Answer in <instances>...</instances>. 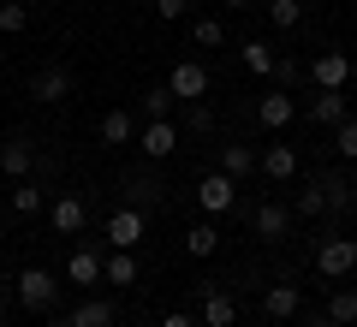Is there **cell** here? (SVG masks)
I'll list each match as a JSON object with an SVG mask.
<instances>
[{
  "instance_id": "obj_1",
  "label": "cell",
  "mask_w": 357,
  "mask_h": 327,
  "mask_svg": "<svg viewBox=\"0 0 357 327\" xmlns=\"http://www.w3.org/2000/svg\"><path fill=\"white\" fill-rule=\"evenodd\" d=\"M107 250H137V244H143V232H149V214H143V208H131V202H126V208H114V214H107Z\"/></svg>"
},
{
  "instance_id": "obj_2",
  "label": "cell",
  "mask_w": 357,
  "mask_h": 327,
  "mask_svg": "<svg viewBox=\"0 0 357 327\" xmlns=\"http://www.w3.org/2000/svg\"><path fill=\"white\" fill-rule=\"evenodd\" d=\"M292 202H280V197H268V202H256L250 208V227H256V238H268V244H286L292 238Z\"/></svg>"
},
{
  "instance_id": "obj_3",
  "label": "cell",
  "mask_w": 357,
  "mask_h": 327,
  "mask_svg": "<svg viewBox=\"0 0 357 327\" xmlns=\"http://www.w3.org/2000/svg\"><path fill=\"white\" fill-rule=\"evenodd\" d=\"M178 143H185L178 119H143V131H137L143 161H167V155H178Z\"/></svg>"
},
{
  "instance_id": "obj_4",
  "label": "cell",
  "mask_w": 357,
  "mask_h": 327,
  "mask_svg": "<svg viewBox=\"0 0 357 327\" xmlns=\"http://www.w3.org/2000/svg\"><path fill=\"white\" fill-rule=\"evenodd\" d=\"M316 274H321V280L357 274V238H321V244H316Z\"/></svg>"
},
{
  "instance_id": "obj_5",
  "label": "cell",
  "mask_w": 357,
  "mask_h": 327,
  "mask_svg": "<svg viewBox=\"0 0 357 327\" xmlns=\"http://www.w3.org/2000/svg\"><path fill=\"white\" fill-rule=\"evenodd\" d=\"M232 202H238V178H232V173H220V167H215L208 178H197V208H203L208 220H215V214H227Z\"/></svg>"
},
{
  "instance_id": "obj_6",
  "label": "cell",
  "mask_w": 357,
  "mask_h": 327,
  "mask_svg": "<svg viewBox=\"0 0 357 327\" xmlns=\"http://www.w3.org/2000/svg\"><path fill=\"white\" fill-rule=\"evenodd\" d=\"M54 298H60V280H54L48 268H24V274H18V303H24L30 315L54 310Z\"/></svg>"
},
{
  "instance_id": "obj_7",
  "label": "cell",
  "mask_w": 357,
  "mask_h": 327,
  "mask_svg": "<svg viewBox=\"0 0 357 327\" xmlns=\"http://www.w3.org/2000/svg\"><path fill=\"white\" fill-rule=\"evenodd\" d=\"M310 84L316 89H345L351 84V54L345 48H321L316 60H310Z\"/></svg>"
},
{
  "instance_id": "obj_8",
  "label": "cell",
  "mask_w": 357,
  "mask_h": 327,
  "mask_svg": "<svg viewBox=\"0 0 357 327\" xmlns=\"http://www.w3.org/2000/svg\"><path fill=\"white\" fill-rule=\"evenodd\" d=\"M256 173H262L268 185H292V178H298V149H292V143H268V149H256Z\"/></svg>"
},
{
  "instance_id": "obj_9",
  "label": "cell",
  "mask_w": 357,
  "mask_h": 327,
  "mask_svg": "<svg viewBox=\"0 0 357 327\" xmlns=\"http://www.w3.org/2000/svg\"><path fill=\"white\" fill-rule=\"evenodd\" d=\"M84 220H89V202L77 197V190H66V197L48 202V227L60 232V238H77V232H84Z\"/></svg>"
},
{
  "instance_id": "obj_10",
  "label": "cell",
  "mask_w": 357,
  "mask_h": 327,
  "mask_svg": "<svg viewBox=\"0 0 357 327\" xmlns=\"http://www.w3.org/2000/svg\"><path fill=\"white\" fill-rule=\"evenodd\" d=\"M292 119H298V101H292V89H280V84H274L262 101H256V126H262V131H286Z\"/></svg>"
},
{
  "instance_id": "obj_11",
  "label": "cell",
  "mask_w": 357,
  "mask_h": 327,
  "mask_svg": "<svg viewBox=\"0 0 357 327\" xmlns=\"http://www.w3.org/2000/svg\"><path fill=\"white\" fill-rule=\"evenodd\" d=\"M197 298H203V327H238V298H232L227 286H197Z\"/></svg>"
},
{
  "instance_id": "obj_12",
  "label": "cell",
  "mask_w": 357,
  "mask_h": 327,
  "mask_svg": "<svg viewBox=\"0 0 357 327\" xmlns=\"http://www.w3.org/2000/svg\"><path fill=\"white\" fill-rule=\"evenodd\" d=\"M30 96H36L42 107L66 101L72 96V66H36V72H30Z\"/></svg>"
},
{
  "instance_id": "obj_13",
  "label": "cell",
  "mask_w": 357,
  "mask_h": 327,
  "mask_svg": "<svg viewBox=\"0 0 357 327\" xmlns=\"http://www.w3.org/2000/svg\"><path fill=\"white\" fill-rule=\"evenodd\" d=\"M167 89H173L178 101H203V96H208V66H197V60H178L173 72H167Z\"/></svg>"
},
{
  "instance_id": "obj_14",
  "label": "cell",
  "mask_w": 357,
  "mask_h": 327,
  "mask_svg": "<svg viewBox=\"0 0 357 327\" xmlns=\"http://www.w3.org/2000/svg\"><path fill=\"white\" fill-rule=\"evenodd\" d=\"M137 114H131V107H107L102 114V126H96V137L107 143V149H126V143H137Z\"/></svg>"
},
{
  "instance_id": "obj_15",
  "label": "cell",
  "mask_w": 357,
  "mask_h": 327,
  "mask_svg": "<svg viewBox=\"0 0 357 327\" xmlns=\"http://www.w3.org/2000/svg\"><path fill=\"white\" fill-rule=\"evenodd\" d=\"M298 114H304L310 126H328V131H333V126L345 119V89H316V96H310Z\"/></svg>"
},
{
  "instance_id": "obj_16",
  "label": "cell",
  "mask_w": 357,
  "mask_h": 327,
  "mask_svg": "<svg viewBox=\"0 0 357 327\" xmlns=\"http://www.w3.org/2000/svg\"><path fill=\"white\" fill-rule=\"evenodd\" d=\"M298 310H304V291H298L292 280H280V286L262 291V315L268 321H298Z\"/></svg>"
},
{
  "instance_id": "obj_17",
  "label": "cell",
  "mask_w": 357,
  "mask_h": 327,
  "mask_svg": "<svg viewBox=\"0 0 357 327\" xmlns=\"http://www.w3.org/2000/svg\"><path fill=\"white\" fill-rule=\"evenodd\" d=\"M36 161H42V155H36L30 137H6V143H0V173H6V178H30Z\"/></svg>"
},
{
  "instance_id": "obj_18",
  "label": "cell",
  "mask_w": 357,
  "mask_h": 327,
  "mask_svg": "<svg viewBox=\"0 0 357 327\" xmlns=\"http://www.w3.org/2000/svg\"><path fill=\"white\" fill-rule=\"evenodd\" d=\"M102 262H107L102 250H89V244H77V250L66 256V280H72V286H102Z\"/></svg>"
},
{
  "instance_id": "obj_19",
  "label": "cell",
  "mask_w": 357,
  "mask_h": 327,
  "mask_svg": "<svg viewBox=\"0 0 357 327\" xmlns=\"http://www.w3.org/2000/svg\"><path fill=\"white\" fill-rule=\"evenodd\" d=\"M215 155H220V173H232V178H250L256 173V149H250V143H238V137L215 143Z\"/></svg>"
},
{
  "instance_id": "obj_20",
  "label": "cell",
  "mask_w": 357,
  "mask_h": 327,
  "mask_svg": "<svg viewBox=\"0 0 357 327\" xmlns=\"http://www.w3.org/2000/svg\"><path fill=\"white\" fill-rule=\"evenodd\" d=\"M126 202H131V208H143V214L161 208V178H155V173H131L126 178Z\"/></svg>"
},
{
  "instance_id": "obj_21",
  "label": "cell",
  "mask_w": 357,
  "mask_h": 327,
  "mask_svg": "<svg viewBox=\"0 0 357 327\" xmlns=\"http://www.w3.org/2000/svg\"><path fill=\"white\" fill-rule=\"evenodd\" d=\"M173 107H178V96L167 84H149L137 96V119H173Z\"/></svg>"
},
{
  "instance_id": "obj_22",
  "label": "cell",
  "mask_w": 357,
  "mask_h": 327,
  "mask_svg": "<svg viewBox=\"0 0 357 327\" xmlns=\"http://www.w3.org/2000/svg\"><path fill=\"white\" fill-rule=\"evenodd\" d=\"M72 327H114V303L107 298H77V310L66 315Z\"/></svg>"
},
{
  "instance_id": "obj_23",
  "label": "cell",
  "mask_w": 357,
  "mask_h": 327,
  "mask_svg": "<svg viewBox=\"0 0 357 327\" xmlns=\"http://www.w3.org/2000/svg\"><path fill=\"white\" fill-rule=\"evenodd\" d=\"M215 250H220V232H215V220H197V227L185 232V256H197V262H208Z\"/></svg>"
},
{
  "instance_id": "obj_24",
  "label": "cell",
  "mask_w": 357,
  "mask_h": 327,
  "mask_svg": "<svg viewBox=\"0 0 357 327\" xmlns=\"http://www.w3.org/2000/svg\"><path fill=\"white\" fill-rule=\"evenodd\" d=\"M102 286H137V256L131 250H114L102 262Z\"/></svg>"
},
{
  "instance_id": "obj_25",
  "label": "cell",
  "mask_w": 357,
  "mask_h": 327,
  "mask_svg": "<svg viewBox=\"0 0 357 327\" xmlns=\"http://www.w3.org/2000/svg\"><path fill=\"white\" fill-rule=\"evenodd\" d=\"M42 208V190H36V178H13V190H6V214H36Z\"/></svg>"
},
{
  "instance_id": "obj_26",
  "label": "cell",
  "mask_w": 357,
  "mask_h": 327,
  "mask_svg": "<svg viewBox=\"0 0 357 327\" xmlns=\"http://www.w3.org/2000/svg\"><path fill=\"white\" fill-rule=\"evenodd\" d=\"M328 208H333V202H328V190H321V178H310V185L292 197V214H304V220H321Z\"/></svg>"
},
{
  "instance_id": "obj_27",
  "label": "cell",
  "mask_w": 357,
  "mask_h": 327,
  "mask_svg": "<svg viewBox=\"0 0 357 327\" xmlns=\"http://www.w3.org/2000/svg\"><path fill=\"white\" fill-rule=\"evenodd\" d=\"M328 321H333V327H351V321H357V291H351V286H333V291H328Z\"/></svg>"
},
{
  "instance_id": "obj_28",
  "label": "cell",
  "mask_w": 357,
  "mask_h": 327,
  "mask_svg": "<svg viewBox=\"0 0 357 327\" xmlns=\"http://www.w3.org/2000/svg\"><path fill=\"white\" fill-rule=\"evenodd\" d=\"M238 60L250 66L256 77H274V66H280V54L268 48V42H244V48H238Z\"/></svg>"
},
{
  "instance_id": "obj_29",
  "label": "cell",
  "mask_w": 357,
  "mask_h": 327,
  "mask_svg": "<svg viewBox=\"0 0 357 327\" xmlns=\"http://www.w3.org/2000/svg\"><path fill=\"white\" fill-rule=\"evenodd\" d=\"M30 30V6L24 0H0V36H24Z\"/></svg>"
},
{
  "instance_id": "obj_30",
  "label": "cell",
  "mask_w": 357,
  "mask_h": 327,
  "mask_svg": "<svg viewBox=\"0 0 357 327\" xmlns=\"http://www.w3.org/2000/svg\"><path fill=\"white\" fill-rule=\"evenodd\" d=\"M268 18H274V30H298L304 24V6L298 0H268Z\"/></svg>"
},
{
  "instance_id": "obj_31",
  "label": "cell",
  "mask_w": 357,
  "mask_h": 327,
  "mask_svg": "<svg viewBox=\"0 0 357 327\" xmlns=\"http://www.w3.org/2000/svg\"><path fill=\"white\" fill-rule=\"evenodd\" d=\"M191 36H197V48H227V24L220 18H197Z\"/></svg>"
},
{
  "instance_id": "obj_32",
  "label": "cell",
  "mask_w": 357,
  "mask_h": 327,
  "mask_svg": "<svg viewBox=\"0 0 357 327\" xmlns=\"http://www.w3.org/2000/svg\"><path fill=\"white\" fill-rule=\"evenodd\" d=\"M333 149H340V161H357V119L351 114L333 126Z\"/></svg>"
},
{
  "instance_id": "obj_33",
  "label": "cell",
  "mask_w": 357,
  "mask_h": 327,
  "mask_svg": "<svg viewBox=\"0 0 357 327\" xmlns=\"http://www.w3.org/2000/svg\"><path fill=\"white\" fill-rule=\"evenodd\" d=\"M316 178H321V190H328L333 208H345V202H351V185H345V173H316Z\"/></svg>"
},
{
  "instance_id": "obj_34",
  "label": "cell",
  "mask_w": 357,
  "mask_h": 327,
  "mask_svg": "<svg viewBox=\"0 0 357 327\" xmlns=\"http://www.w3.org/2000/svg\"><path fill=\"white\" fill-rule=\"evenodd\" d=\"M185 13H191V0H155V18H161V24H178Z\"/></svg>"
},
{
  "instance_id": "obj_35",
  "label": "cell",
  "mask_w": 357,
  "mask_h": 327,
  "mask_svg": "<svg viewBox=\"0 0 357 327\" xmlns=\"http://www.w3.org/2000/svg\"><path fill=\"white\" fill-rule=\"evenodd\" d=\"M161 327H203V315H191V310H173V315H161Z\"/></svg>"
},
{
  "instance_id": "obj_36",
  "label": "cell",
  "mask_w": 357,
  "mask_h": 327,
  "mask_svg": "<svg viewBox=\"0 0 357 327\" xmlns=\"http://www.w3.org/2000/svg\"><path fill=\"white\" fill-rule=\"evenodd\" d=\"M298 72H304L298 60H280V66H274V77H280V89H292V84H298Z\"/></svg>"
},
{
  "instance_id": "obj_37",
  "label": "cell",
  "mask_w": 357,
  "mask_h": 327,
  "mask_svg": "<svg viewBox=\"0 0 357 327\" xmlns=\"http://www.w3.org/2000/svg\"><path fill=\"white\" fill-rule=\"evenodd\" d=\"M292 327H333V321H328V315H298Z\"/></svg>"
},
{
  "instance_id": "obj_38",
  "label": "cell",
  "mask_w": 357,
  "mask_h": 327,
  "mask_svg": "<svg viewBox=\"0 0 357 327\" xmlns=\"http://www.w3.org/2000/svg\"><path fill=\"white\" fill-rule=\"evenodd\" d=\"M42 327H72V321H66V315H48V321H42Z\"/></svg>"
},
{
  "instance_id": "obj_39",
  "label": "cell",
  "mask_w": 357,
  "mask_h": 327,
  "mask_svg": "<svg viewBox=\"0 0 357 327\" xmlns=\"http://www.w3.org/2000/svg\"><path fill=\"white\" fill-rule=\"evenodd\" d=\"M238 6H250V0H227V13H238Z\"/></svg>"
},
{
  "instance_id": "obj_40",
  "label": "cell",
  "mask_w": 357,
  "mask_h": 327,
  "mask_svg": "<svg viewBox=\"0 0 357 327\" xmlns=\"http://www.w3.org/2000/svg\"><path fill=\"white\" fill-rule=\"evenodd\" d=\"M0 238H6V208H0Z\"/></svg>"
},
{
  "instance_id": "obj_41",
  "label": "cell",
  "mask_w": 357,
  "mask_h": 327,
  "mask_svg": "<svg viewBox=\"0 0 357 327\" xmlns=\"http://www.w3.org/2000/svg\"><path fill=\"white\" fill-rule=\"evenodd\" d=\"M351 84H357V66H351Z\"/></svg>"
},
{
  "instance_id": "obj_42",
  "label": "cell",
  "mask_w": 357,
  "mask_h": 327,
  "mask_svg": "<svg viewBox=\"0 0 357 327\" xmlns=\"http://www.w3.org/2000/svg\"><path fill=\"white\" fill-rule=\"evenodd\" d=\"M298 6H310V0H298Z\"/></svg>"
}]
</instances>
